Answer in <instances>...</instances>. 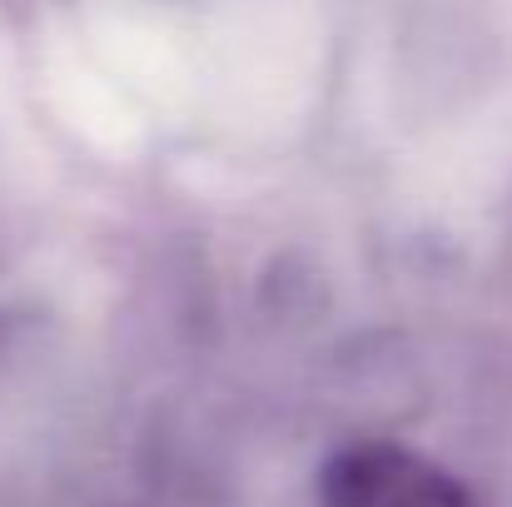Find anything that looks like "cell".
Masks as SVG:
<instances>
[{"instance_id":"cell-1","label":"cell","mask_w":512,"mask_h":507,"mask_svg":"<svg viewBox=\"0 0 512 507\" xmlns=\"http://www.w3.org/2000/svg\"><path fill=\"white\" fill-rule=\"evenodd\" d=\"M324 507H473V498L428 458L393 443L343 448L324 468Z\"/></svg>"}]
</instances>
